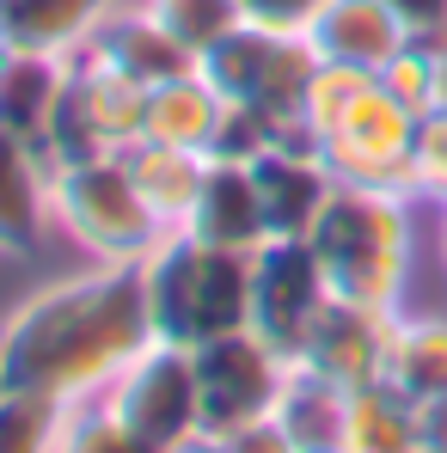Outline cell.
<instances>
[{
  "mask_svg": "<svg viewBox=\"0 0 447 453\" xmlns=\"http://www.w3.org/2000/svg\"><path fill=\"white\" fill-rule=\"evenodd\" d=\"M153 343L142 264H86L37 288L0 325V386L50 392L62 404L98 398Z\"/></svg>",
  "mask_w": 447,
  "mask_h": 453,
  "instance_id": "1",
  "label": "cell"
},
{
  "mask_svg": "<svg viewBox=\"0 0 447 453\" xmlns=\"http://www.w3.org/2000/svg\"><path fill=\"white\" fill-rule=\"evenodd\" d=\"M306 245L337 301L405 312L411 264H417V196L374 190V184H337L325 215L306 233Z\"/></svg>",
  "mask_w": 447,
  "mask_h": 453,
  "instance_id": "2",
  "label": "cell"
},
{
  "mask_svg": "<svg viewBox=\"0 0 447 453\" xmlns=\"http://www.w3.org/2000/svg\"><path fill=\"white\" fill-rule=\"evenodd\" d=\"M142 282H148V319L153 337L166 343H209L227 331H245L251 319V257L221 251L184 226H166L142 257Z\"/></svg>",
  "mask_w": 447,
  "mask_h": 453,
  "instance_id": "3",
  "label": "cell"
},
{
  "mask_svg": "<svg viewBox=\"0 0 447 453\" xmlns=\"http://www.w3.org/2000/svg\"><path fill=\"white\" fill-rule=\"evenodd\" d=\"M50 221L74 239L92 264H142L166 226L142 203L123 153H92L50 165Z\"/></svg>",
  "mask_w": 447,
  "mask_h": 453,
  "instance_id": "4",
  "label": "cell"
},
{
  "mask_svg": "<svg viewBox=\"0 0 447 453\" xmlns=\"http://www.w3.org/2000/svg\"><path fill=\"white\" fill-rule=\"evenodd\" d=\"M197 74L221 92V104L258 111L276 135H300V111H306V86L319 74V50L306 37H276V31L239 25L215 50L197 56Z\"/></svg>",
  "mask_w": 447,
  "mask_h": 453,
  "instance_id": "5",
  "label": "cell"
},
{
  "mask_svg": "<svg viewBox=\"0 0 447 453\" xmlns=\"http://www.w3.org/2000/svg\"><path fill=\"white\" fill-rule=\"evenodd\" d=\"M197 362V404H203V435H239L264 417H276L282 392H289V374L295 362L282 349H270L251 325L245 331H227V337H209L190 349Z\"/></svg>",
  "mask_w": 447,
  "mask_h": 453,
  "instance_id": "6",
  "label": "cell"
},
{
  "mask_svg": "<svg viewBox=\"0 0 447 453\" xmlns=\"http://www.w3.org/2000/svg\"><path fill=\"white\" fill-rule=\"evenodd\" d=\"M142 117H148V86H135L129 74L80 50L68 62L50 135H43V159L62 165V159H92V153H129L142 142Z\"/></svg>",
  "mask_w": 447,
  "mask_h": 453,
  "instance_id": "7",
  "label": "cell"
},
{
  "mask_svg": "<svg viewBox=\"0 0 447 453\" xmlns=\"http://www.w3.org/2000/svg\"><path fill=\"white\" fill-rule=\"evenodd\" d=\"M98 404L129 429L142 435L153 453L178 448L190 435H203V404H197V362L184 343H166L153 337L148 349L98 392Z\"/></svg>",
  "mask_w": 447,
  "mask_h": 453,
  "instance_id": "8",
  "label": "cell"
},
{
  "mask_svg": "<svg viewBox=\"0 0 447 453\" xmlns=\"http://www.w3.org/2000/svg\"><path fill=\"white\" fill-rule=\"evenodd\" d=\"M325 153V165L337 172V184H374V190H398V196H417L411 190V153H417V111H405L380 74L368 80V92L312 142Z\"/></svg>",
  "mask_w": 447,
  "mask_h": 453,
  "instance_id": "9",
  "label": "cell"
},
{
  "mask_svg": "<svg viewBox=\"0 0 447 453\" xmlns=\"http://www.w3.org/2000/svg\"><path fill=\"white\" fill-rule=\"evenodd\" d=\"M325 301H331V282H325L306 239H270V245L251 251V319L245 325L270 349H282L295 362Z\"/></svg>",
  "mask_w": 447,
  "mask_h": 453,
  "instance_id": "10",
  "label": "cell"
},
{
  "mask_svg": "<svg viewBox=\"0 0 447 453\" xmlns=\"http://www.w3.org/2000/svg\"><path fill=\"white\" fill-rule=\"evenodd\" d=\"M392 325L398 312H374L356 301H325V312L312 319L306 343H300L295 368L337 392H362L374 380H386V356H392Z\"/></svg>",
  "mask_w": 447,
  "mask_h": 453,
  "instance_id": "11",
  "label": "cell"
},
{
  "mask_svg": "<svg viewBox=\"0 0 447 453\" xmlns=\"http://www.w3.org/2000/svg\"><path fill=\"white\" fill-rule=\"evenodd\" d=\"M251 178H258V196H264L270 239H306L312 221L325 215L331 190H337V172L325 165V153L306 135H289V142L264 148L251 159Z\"/></svg>",
  "mask_w": 447,
  "mask_h": 453,
  "instance_id": "12",
  "label": "cell"
},
{
  "mask_svg": "<svg viewBox=\"0 0 447 453\" xmlns=\"http://www.w3.org/2000/svg\"><path fill=\"white\" fill-rule=\"evenodd\" d=\"M184 233L221 245V251H258L270 245V221H264V196H258V178L245 159H209L203 172V190L184 215Z\"/></svg>",
  "mask_w": 447,
  "mask_h": 453,
  "instance_id": "13",
  "label": "cell"
},
{
  "mask_svg": "<svg viewBox=\"0 0 447 453\" xmlns=\"http://www.w3.org/2000/svg\"><path fill=\"white\" fill-rule=\"evenodd\" d=\"M411 37L417 31L398 19L392 0H331L306 31L319 62H343V68H368V74H380Z\"/></svg>",
  "mask_w": 447,
  "mask_h": 453,
  "instance_id": "14",
  "label": "cell"
},
{
  "mask_svg": "<svg viewBox=\"0 0 447 453\" xmlns=\"http://www.w3.org/2000/svg\"><path fill=\"white\" fill-rule=\"evenodd\" d=\"M117 6L123 0H0V37L12 56L74 62Z\"/></svg>",
  "mask_w": 447,
  "mask_h": 453,
  "instance_id": "15",
  "label": "cell"
},
{
  "mask_svg": "<svg viewBox=\"0 0 447 453\" xmlns=\"http://www.w3.org/2000/svg\"><path fill=\"white\" fill-rule=\"evenodd\" d=\"M86 56H98L104 68H117V74H129L135 86H159V80H172V74H190L197 68V56L190 50H178L172 43V31L153 19L148 6L135 0H123L104 25H98V37L86 43Z\"/></svg>",
  "mask_w": 447,
  "mask_h": 453,
  "instance_id": "16",
  "label": "cell"
},
{
  "mask_svg": "<svg viewBox=\"0 0 447 453\" xmlns=\"http://www.w3.org/2000/svg\"><path fill=\"white\" fill-rule=\"evenodd\" d=\"M50 221V159L37 142L0 129V257H31Z\"/></svg>",
  "mask_w": 447,
  "mask_h": 453,
  "instance_id": "17",
  "label": "cell"
},
{
  "mask_svg": "<svg viewBox=\"0 0 447 453\" xmlns=\"http://www.w3.org/2000/svg\"><path fill=\"white\" fill-rule=\"evenodd\" d=\"M221 92L197 74H172L148 86V117H142V142H166V148H190V153H209L215 135H221Z\"/></svg>",
  "mask_w": 447,
  "mask_h": 453,
  "instance_id": "18",
  "label": "cell"
},
{
  "mask_svg": "<svg viewBox=\"0 0 447 453\" xmlns=\"http://www.w3.org/2000/svg\"><path fill=\"white\" fill-rule=\"evenodd\" d=\"M123 159H129V178H135L142 203L153 209V221H159V226H184L190 203H197V190H203L209 153L166 148V142H135Z\"/></svg>",
  "mask_w": 447,
  "mask_h": 453,
  "instance_id": "19",
  "label": "cell"
},
{
  "mask_svg": "<svg viewBox=\"0 0 447 453\" xmlns=\"http://www.w3.org/2000/svg\"><path fill=\"white\" fill-rule=\"evenodd\" d=\"M386 386H398L411 404H429L447 392V319L442 312H398Z\"/></svg>",
  "mask_w": 447,
  "mask_h": 453,
  "instance_id": "20",
  "label": "cell"
},
{
  "mask_svg": "<svg viewBox=\"0 0 447 453\" xmlns=\"http://www.w3.org/2000/svg\"><path fill=\"white\" fill-rule=\"evenodd\" d=\"M423 448V417L417 404L374 380L362 392H350V411H343V453H417Z\"/></svg>",
  "mask_w": 447,
  "mask_h": 453,
  "instance_id": "21",
  "label": "cell"
},
{
  "mask_svg": "<svg viewBox=\"0 0 447 453\" xmlns=\"http://www.w3.org/2000/svg\"><path fill=\"white\" fill-rule=\"evenodd\" d=\"M62 80H68V62L12 56V68L0 74V129H12V135H25V142L43 148L50 117H56V98H62Z\"/></svg>",
  "mask_w": 447,
  "mask_h": 453,
  "instance_id": "22",
  "label": "cell"
},
{
  "mask_svg": "<svg viewBox=\"0 0 447 453\" xmlns=\"http://www.w3.org/2000/svg\"><path fill=\"white\" fill-rule=\"evenodd\" d=\"M343 411H350V392L300 374V368L289 374V392L276 404V417L300 441V453H343Z\"/></svg>",
  "mask_w": 447,
  "mask_h": 453,
  "instance_id": "23",
  "label": "cell"
},
{
  "mask_svg": "<svg viewBox=\"0 0 447 453\" xmlns=\"http://www.w3.org/2000/svg\"><path fill=\"white\" fill-rule=\"evenodd\" d=\"M68 423V404L50 392L0 386V453H56Z\"/></svg>",
  "mask_w": 447,
  "mask_h": 453,
  "instance_id": "24",
  "label": "cell"
},
{
  "mask_svg": "<svg viewBox=\"0 0 447 453\" xmlns=\"http://www.w3.org/2000/svg\"><path fill=\"white\" fill-rule=\"evenodd\" d=\"M153 19L172 31V43L178 50H190V56H203V50H215L227 31H239L245 19H239V0H142Z\"/></svg>",
  "mask_w": 447,
  "mask_h": 453,
  "instance_id": "25",
  "label": "cell"
},
{
  "mask_svg": "<svg viewBox=\"0 0 447 453\" xmlns=\"http://www.w3.org/2000/svg\"><path fill=\"white\" fill-rule=\"evenodd\" d=\"M368 68H343V62H319V74L306 86V111H300V135L306 142H319L362 92H368Z\"/></svg>",
  "mask_w": 447,
  "mask_h": 453,
  "instance_id": "26",
  "label": "cell"
},
{
  "mask_svg": "<svg viewBox=\"0 0 447 453\" xmlns=\"http://www.w3.org/2000/svg\"><path fill=\"white\" fill-rule=\"evenodd\" d=\"M56 453H153V448L142 435H129L98 398H80V404H68V423H62Z\"/></svg>",
  "mask_w": 447,
  "mask_h": 453,
  "instance_id": "27",
  "label": "cell"
},
{
  "mask_svg": "<svg viewBox=\"0 0 447 453\" xmlns=\"http://www.w3.org/2000/svg\"><path fill=\"white\" fill-rule=\"evenodd\" d=\"M380 86L405 104V111H417V117H429L435 104H442V80H435V56H429V37H411L386 68H380Z\"/></svg>",
  "mask_w": 447,
  "mask_h": 453,
  "instance_id": "28",
  "label": "cell"
},
{
  "mask_svg": "<svg viewBox=\"0 0 447 453\" xmlns=\"http://www.w3.org/2000/svg\"><path fill=\"white\" fill-rule=\"evenodd\" d=\"M411 190L417 203L447 209V104L417 117V153H411Z\"/></svg>",
  "mask_w": 447,
  "mask_h": 453,
  "instance_id": "29",
  "label": "cell"
},
{
  "mask_svg": "<svg viewBox=\"0 0 447 453\" xmlns=\"http://www.w3.org/2000/svg\"><path fill=\"white\" fill-rule=\"evenodd\" d=\"M276 142H289V135H276L258 111H233L227 104V117H221V135H215V148H209V159H258L264 148H276Z\"/></svg>",
  "mask_w": 447,
  "mask_h": 453,
  "instance_id": "30",
  "label": "cell"
},
{
  "mask_svg": "<svg viewBox=\"0 0 447 453\" xmlns=\"http://www.w3.org/2000/svg\"><path fill=\"white\" fill-rule=\"evenodd\" d=\"M325 6L331 0H239V19L258 31H276V37H306Z\"/></svg>",
  "mask_w": 447,
  "mask_h": 453,
  "instance_id": "31",
  "label": "cell"
},
{
  "mask_svg": "<svg viewBox=\"0 0 447 453\" xmlns=\"http://www.w3.org/2000/svg\"><path fill=\"white\" fill-rule=\"evenodd\" d=\"M227 453H300V441L282 429V417H264V423L227 435Z\"/></svg>",
  "mask_w": 447,
  "mask_h": 453,
  "instance_id": "32",
  "label": "cell"
},
{
  "mask_svg": "<svg viewBox=\"0 0 447 453\" xmlns=\"http://www.w3.org/2000/svg\"><path fill=\"white\" fill-rule=\"evenodd\" d=\"M398 6V19L417 31V37H435V31H447V0H392Z\"/></svg>",
  "mask_w": 447,
  "mask_h": 453,
  "instance_id": "33",
  "label": "cell"
},
{
  "mask_svg": "<svg viewBox=\"0 0 447 453\" xmlns=\"http://www.w3.org/2000/svg\"><path fill=\"white\" fill-rule=\"evenodd\" d=\"M417 417H423V441L447 448V392H442V398H429V404H417Z\"/></svg>",
  "mask_w": 447,
  "mask_h": 453,
  "instance_id": "34",
  "label": "cell"
},
{
  "mask_svg": "<svg viewBox=\"0 0 447 453\" xmlns=\"http://www.w3.org/2000/svg\"><path fill=\"white\" fill-rule=\"evenodd\" d=\"M429 56H435V80H442V104H447V31L429 37Z\"/></svg>",
  "mask_w": 447,
  "mask_h": 453,
  "instance_id": "35",
  "label": "cell"
},
{
  "mask_svg": "<svg viewBox=\"0 0 447 453\" xmlns=\"http://www.w3.org/2000/svg\"><path fill=\"white\" fill-rule=\"evenodd\" d=\"M166 453H227V441H215V435H190V441H178V448Z\"/></svg>",
  "mask_w": 447,
  "mask_h": 453,
  "instance_id": "36",
  "label": "cell"
},
{
  "mask_svg": "<svg viewBox=\"0 0 447 453\" xmlns=\"http://www.w3.org/2000/svg\"><path fill=\"white\" fill-rule=\"evenodd\" d=\"M6 68H12V50H6V37H0V74H6Z\"/></svg>",
  "mask_w": 447,
  "mask_h": 453,
  "instance_id": "37",
  "label": "cell"
},
{
  "mask_svg": "<svg viewBox=\"0 0 447 453\" xmlns=\"http://www.w3.org/2000/svg\"><path fill=\"white\" fill-rule=\"evenodd\" d=\"M417 453H447V448H435V441H423V448H417Z\"/></svg>",
  "mask_w": 447,
  "mask_h": 453,
  "instance_id": "38",
  "label": "cell"
},
{
  "mask_svg": "<svg viewBox=\"0 0 447 453\" xmlns=\"http://www.w3.org/2000/svg\"><path fill=\"white\" fill-rule=\"evenodd\" d=\"M442 264H447V226H442Z\"/></svg>",
  "mask_w": 447,
  "mask_h": 453,
  "instance_id": "39",
  "label": "cell"
},
{
  "mask_svg": "<svg viewBox=\"0 0 447 453\" xmlns=\"http://www.w3.org/2000/svg\"><path fill=\"white\" fill-rule=\"evenodd\" d=\"M442 226H447V209H442Z\"/></svg>",
  "mask_w": 447,
  "mask_h": 453,
  "instance_id": "40",
  "label": "cell"
}]
</instances>
